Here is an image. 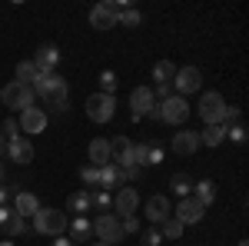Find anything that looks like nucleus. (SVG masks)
I'll use <instances>...</instances> for the list:
<instances>
[{
    "instance_id": "obj_19",
    "label": "nucleus",
    "mask_w": 249,
    "mask_h": 246,
    "mask_svg": "<svg viewBox=\"0 0 249 246\" xmlns=\"http://www.w3.org/2000/svg\"><path fill=\"white\" fill-rule=\"evenodd\" d=\"M70 229V240L73 243H87V240H93V223H90V216H73V223H67Z\"/></svg>"
},
{
    "instance_id": "obj_27",
    "label": "nucleus",
    "mask_w": 249,
    "mask_h": 246,
    "mask_svg": "<svg viewBox=\"0 0 249 246\" xmlns=\"http://www.w3.org/2000/svg\"><path fill=\"white\" fill-rule=\"evenodd\" d=\"M110 213L113 209V193H107V189H90V213Z\"/></svg>"
},
{
    "instance_id": "obj_36",
    "label": "nucleus",
    "mask_w": 249,
    "mask_h": 246,
    "mask_svg": "<svg viewBox=\"0 0 249 246\" xmlns=\"http://www.w3.org/2000/svg\"><path fill=\"white\" fill-rule=\"evenodd\" d=\"M133 163L136 167H150V143H133Z\"/></svg>"
},
{
    "instance_id": "obj_51",
    "label": "nucleus",
    "mask_w": 249,
    "mask_h": 246,
    "mask_svg": "<svg viewBox=\"0 0 249 246\" xmlns=\"http://www.w3.org/2000/svg\"><path fill=\"white\" fill-rule=\"evenodd\" d=\"M239 246H249V243H246V240H239Z\"/></svg>"
},
{
    "instance_id": "obj_17",
    "label": "nucleus",
    "mask_w": 249,
    "mask_h": 246,
    "mask_svg": "<svg viewBox=\"0 0 249 246\" xmlns=\"http://www.w3.org/2000/svg\"><path fill=\"white\" fill-rule=\"evenodd\" d=\"M153 107H156L153 90H150V87H133V94H130V110H133L136 120H143Z\"/></svg>"
},
{
    "instance_id": "obj_50",
    "label": "nucleus",
    "mask_w": 249,
    "mask_h": 246,
    "mask_svg": "<svg viewBox=\"0 0 249 246\" xmlns=\"http://www.w3.org/2000/svg\"><path fill=\"white\" fill-rule=\"evenodd\" d=\"M3 143H7V140H3V136H0V153H3Z\"/></svg>"
},
{
    "instance_id": "obj_46",
    "label": "nucleus",
    "mask_w": 249,
    "mask_h": 246,
    "mask_svg": "<svg viewBox=\"0 0 249 246\" xmlns=\"http://www.w3.org/2000/svg\"><path fill=\"white\" fill-rule=\"evenodd\" d=\"M146 116H150L153 123H160V103H156V107H153V110H150V114H146Z\"/></svg>"
},
{
    "instance_id": "obj_6",
    "label": "nucleus",
    "mask_w": 249,
    "mask_h": 246,
    "mask_svg": "<svg viewBox=\"0 0 249 246\" xmlns=\"http://www.w3.org/2000/svg\"><path fill=\"white\" fill-rule=\"evenodd\" d=\"M199 90H203V70H199V67H176L173 94L186 100L190 94H199Z\"/></svg>"
},
{
    "instance_id": "obj_43",
    "label": "nucleus",
    "mask_w": 249,
    "mask_h": 246,
    "mask_svg": "<svg viewBox=\"0 0 249 246\" xmlns=\"http://www.w3.org/2000/svg\"><path fill=\"white\" fill-rule=\"evenodd\" d=\"M10 200H14V193H10V189H7L3 183H0V207H7Z\"/></svg>"
},
{
    "instance_id": "obj_12",
    "label": "nucleus",
    "mask_w": 249,
    "mask_h": 246,
    "mask_svg": "<svg viewBox=\"0 0 249 246\" xmlns=\"http://www.w3.org/2000/svg\"><path fill=\"white\" fill-rule=\"evenodd\" d=\"M110 163H116L120 170L123 167H133V143H130V136H113L110 140Z\"/></svg>"
},
{
    "instance_id": "obj_22",
    "label": "nucleus",
    "mask_w": 249,
    "mask_h": 246,
    "mask_svg": "<svg viewBox=\"0 0 249 246\" xmlns=\"http://www.w3.org/2000/svg\"><path fill=\"white\" fill-rule=\"evenodd\" d=\"M87 153H90V163L93 167H107L110 163V140H90V147H87Z\"/></svg>"
},
{
    "instance_id": "obj_20",
    "label": "nucleus",
    "mask_w": 249,
    "mask_h": 246,
    "mask_svg": "<svg viewBox=\"0 0 249 246\" xmlns=\"http://www.w3.org/2000/svg\"><path fill=\"white\" fill-rule=\"evenodd\" d=\"M123 187V170L116 167V163H107V167H100V189H107V193H113V189Z\"/></svg>"
},
{
    "instance_id": "obj_41",
    "label": "nucleus",
    "mask_w": 249,
    "mask_h": 246,
    "mask_svg": "<svg viewBox=\"0 0 249 246\" xmlns=\"http://www.w3.org/2000/svg\"><path fill=\"white\" fill-rule=\"evenodd\" d=\"M163 156H166V150H163L160 143H150V167H160V163H163Z\"/></svg>"
},
{
    "instance_id": "obj_30",
    "label": "nucleus",
    "mask_w": 249,
    "mask_h": 246,
    "mask_svg": "<svg viewBox=\"0 0 249 246\" xmlns=\"http://www.w3.org/2000/svg\"><path fill=\"white\" fill-rule=\"evenodd\" d=\"M170 189L183 200V196H190L193 193V180L186 176V173H173V180H170Z\"/></svg>"
},
{
    "instance_id": "obj_35",
    "label": "nucleus",
    "mask_w": 249,
    "mask_h": 246,
    "mask_svg": "<svg viewBox=\"0 0 249 246\" xmlns=\"http://www.w3.org/2000/svg\"><path fill=\"white\" fill-rule=\"evenodd\" d=\"M226 140H232V143H246V127L243 123H226Z\"/></svg>"
},
{
    "instance_id": "obj_37",
    "label": "nucleus",
    "mask_w": 249,
    "mask_h": 246,
    "mask_svg": "<svg viewBox=\"0 0 249 246\" xmlns=\"http://www.w3.org/2000/svg\"><path fill=\"white\" fill-rule=\"evenodd\" d=\"M120 227H123V236H126V233H136V229H140V216H120Z\"/></svg>"
},
{
    "instance_id": "obj_38",
    "label": "nucleus",
    "mask_w": 249,
    "mask_h": 246,
    "mask_svg": "<svg viewBox=\"0 0 249 246\" xmlns=\"http://www.w3.org/2000/svg\"><path fill=\"white\" fill-rule=\"evenodd\" d=\"M136 180H143V167H123V183H136Z\"/></svg>"
},
{
    "instance_id": "obj_11",
    "label": "nucleus",
    "mask_w": 249,
    "mask_h": 246,
    "mask_svg": "<svg viewBox=\"0 0 249 246\" xmlns=\"http://www.w3.org/2000/svg\"><path fill=\"white\" fill-rule=\"evenodd\" d=\"M47 123H50V116L43 114V107H30V110L20 114V133H27V140L37 136V133H43Z\"/></svg>"
},
{
    "instance_id": "obj_5",
    "label": "nucleus",
    "mask_w": 249,
    "mask_h": 246,
    "mask_svg": "<svg viewBox=\"0 0 249 246\" xmlns=\"http://www.w3.org/2000/svg\"><path fill=\"white\" fill-rule=\"evenodd\" d=\"M0 103L7 107V110H30L34 103H37V96H34V90L30 87H23V83H17V80H10L3 90H0Z\"/></svg>"
},
{
    "instance_id": "obj_24",
    "label": "nucleus",
    "mask_w": 249,
    "mask_h": 246,
    "mask_svg": "<svg viewBox=\"0 0 249 246\" xmlns=\"http://www.w3.org/2000/svg\"><path fill=\"white\" fill-rule=\"evenodd\" d=\"M193 196L210 209L213 203H216V183H213V180H199V183H193Z\"/></svg>"
},
{
    "instance_id": "obj_47",
    "label": "nucleus",
    "mask_w": 249,
    "mask_h": 246,
    "mask_svg": "<svg viewBox=\"0 0 249 246\" xmlns=\"http://www.w3.org/2000/svg\"><path fill=\"white\" fill-rule=\"evenodd\" d=\"M0 246H17L14 240H7V236H0Z\"/></svg>"
},
{
    "instance_id": "obj_14",
    "label": "nucleus",
    "mask_w": 249,
    "mask_h": 246,
    "mask_svg": "<svg viewBox=\"0 0 249 246\" xmlns=\"http://www.w3.org/2000/svg\"><path fill=\"white\" fill-rule=\"evenodd\" d=\"M3 153H7L14 163L23 167V163H30V160H34V143H30L27 136H14V140H7V143H3Z\"/></svg>"
},
{
    "instance_id": "obj_16",
    "label": "nucleus",
    "mask_w": 249,
    "mask_h": 246,
    "mask_svg": "<svg viewBox=\"0 0 249 246\" xmlns=\"http://www.w3.org/2000/svg\"><path fill=\"white\" fill-rule=\"evenodd\" d=\"M60 50L53 47V43H43L37 50V57H34V67H37V74H57V67H60Z\"/></svg>"
},
{
    "instance_id": "obj_23",
    "label": "nucleus",
    "mask_w": 249,
    "mask_h": 246,
    "mask_svg": "<svg viewBox=\"0 0 249 246\" xmlns=\"http://www.w3.org/2000/svg\"><path fill=\"white\" fill-rule=\"evenodd\" d=\"M223 143H226V123H219V127H203L199 147H223Z\"/></svg>"
},
{
    "instance_id": "obj_3",
    "label": "nucleus",
    "mask_w": 249,
    "mask_h": 246,
    "mask_svg": "<svg viewBox=\"0 0 249 246\" xmlns=\"http://www.w3.org/2000/svg\"><path fill=\"white\" fill-rule=\"evenodd\" d=\"M126 7H133V3L130 0H103V3H96L93 10H90V27H96V30H113L120 10H126Z\"/></svg>"
},
{
    "instance_id": "obj_7",
    "label": "nucleus",
    "mask_w": 249,
    "mask_h": 246,
    "mask_svg": "<svg viewBox=\"0 0 249 246\" xmlns=\"http://www.w3.org/2000/svg\"><path fill=\"white\" fill-rule=\"evenodd\" d=\"M90 223H93V236L100 240V243L116 246L120 240H123V227H120V216H116V213H100L96 220H90Z\"/></svg>"
},
{
    "instance_id": "obj_39",
    "label": "nucleus",
    "mask_w": 249,
    "mask_h": 246,
    "mask_svg": "<svg viewBox=\"0 0 249 246\" xmlns=\"http://www.w3.org/2000/svg\"><path fill=\"white\" fill-rule=\"evenodd\" d=\"M140 243H143V246H160V243H163V233H160V229H146Z\"/></svg>"
},
{
    "instance_id": "obj_31",
    "label": "nucleus",
    "mask_w": 249,
    "mask_h": 246,
    "mask_svg": "<svg viewBox=\"0 0 249 246\" xmlns=\"http://www.w3.org/2000/svg\"><path fill=\"white\" fill-rule=\"evenodd\" d=\"M143 23V14L136 10V7H126V10H120V17H116V27H126V30H133Z\"/></svg>"
},
{
    "instance_id": "obj_40",
    "label": "nucleus",
    "mask_w": 249,
    "mask_h": 246,
    "mask_svg": "<svg viewBox=\"0 0 249 246\" xmlns=\"http://www.w3.org/2000/svg\"><path fill=\"white\" fill-rule=\"evenodd\" d=\"M173 96V87L170 83H156V90H153V100L156 103H163V100H170Z\"/></svg>"
},
{
    "instance_id": "obj_9",
    "label": "nucleus",
    "mask_w": 249,
    "mask_h": 246,
    "mask_svg": "<svg viewBox=\"0 0 249 246\" xmlns=\"http://www.w3.org/2000/svg\"><path fill=\"white\" fill-rule=\"evenodd\" d=\"M116 114V96H107V94H90L87 96V116L93 123H110Z\"/></svg>"
},
{
    "instance_id": "obj_4",
    "label": "nucleus",
    "mask_w": 249,
    "mask_h": 246,
    "mask_svg": "<svg viewBox=\"0 0 249 246\" xmlns=\"http://www.w3.org/2000/svg\"><path fill=\"white\" fill-rule=\"evenodd\" d=\"M226 100H223V94H216V90H206L203 94V100H199V116H203V123L206 127H219V123H226Z\"/></svg>"
},
{
    "instance_id": "obj_48",
    "label": "nucleus",
    "mask_w": 249,
    "mask_h": 246,
    "mask_svg": "<svg viewBox=\"0 0 249 246\" xmlns=\"http://www.w3.org/2000/svg\"><path fill=\"white\" fill-rule=\"evenodd\" d=\"M3 176H7V170H3V163H0V183H3Z\"/></svg>"
},
{
    "instance_id": "obj_21",
    "label": "nucleus",
    "mask_w": 249,
    "mask_h": 246,
    "mask_svg": "<svg viewBox=\"0 0 249 246\" xmlns=\"http://www.w3.org/2000/svg\"><path fill=\"white\" fill-rule=\"evenodd\" d=\"M10 207H14V213H17V216H23V220H27V216H34V213L40 209V200L34 196V193H17Z\"/></svg>"
},
{
    "instance_id": "obj_8",
    "label": "nucleus",
    "mask_w": 249,
    "mask_h": 246,
    "mask_svg": "<svg viewBox=\"0 0 249 246\" xmlns=\"http://www.w3.org/2000/svg\"><path fill=\"white\" fill-rule=\"evenodd\" d=\"M190 100H183V96L173 94L170 100H163L160 103V123H170V127H183L186 120H190Z\"/></svg>"
},
{
    "instance_id": "obj_1",
    "label": "nucleus",
    "mask_w": 249,
    "mask_h": 246,
    "mask_svg": "<svg viewBox=\"0 0 249 246\" xmlns=\"http://www.w3.org/2000/svg\"><path fill=\"white\" fill-rule=\"evenodd\" d=\"M30 90L34 96H40L43 103H50L57 114L67 110V100H70V87H67V80L60 74H37V80L30 83Z\"/></svg>"
},
{
    "instance_id": "obj_26",
    "label": "nucleus",
    "mask_w": 249,
    "mask_h": 246,
    "mask_svg": "<svg viewBox=\"0 0 249 246\" xmlns=\"http://www.w3.org/2000/svg\"><path fill=\"white\" fill-rule=\"evenodd\" d=\"M23 233H30V227H27V220H23V216H17V213H14V216L0 227V236H7V240H17V236H23Z\"/></svg>"
},
{
    "instance_id": "obj_2",
    "label": "nucleus",
    "mask_w": 249,
    "mask_h": 246,
    "mask_svg": "<svg viewBox=\"0 0 249 246\" xmlns=\"http://www.w3.org/2000/svg\"><path fill=\"white\" fill-rule=\"evenodd\" d=\"M30 220H34L30 229L40 233V236H63V233H67V223H70L67 213H63V209H53V207H40Z\"/></svg>"
},
{
    "instance_id": "obj_45",
    "label": "nucleus",
    "mask_w": 249,
    "mask_h": 246,
    "mask_svg": "<svg viewBox=\"0 0 249 246\" xmlns=\"http://www.w3.org/2000/svg\"><path fill=\"white\" fill-rule=\"evenodd\" d=\"M10 216H14V207H10V203H7V207H0V227H3Z\"/></svg>"
},
{
    "instance_id": "obj_49",
    "label": "nucleus",
    "mask_w": 249,
    "mask_h": 246,
    "mask_svg": "<svg viewBox=\"0 0 249 246\" xmlns=\"http://www.w3.org/2000/svg\"><path fill=\"white\" fill-rule=\"evenodd\" d=\"M90 246H110V243H100V240H96V243H90Z\"/></svg>"
},
{
    "instance_id": "obj_34",
    "label": "nucleus",
    "mask_w": 249,
    "mask_h": 246,
    "mask_svg": "<svg viewBox=\"0 0 249 246\" xmlns=\"http://www.w3.org/2000/svg\"><path fill=\"white\" fill-rule=\"evenodd\" d=\"M96 83H100V90H96V94L113 96V90H116V83H120V80H116V74H113V70H103V74L96 76Z\"/></svg>"
},
{
    "instance_id": "obj_18",
    "label": "nucleus",
    "mask_w": 249,
    "mask_h": 246,
    "mask_svg": "<svg viewBox=\"0 0 249 246\" xmlns=\"http://www.w3.org/2000/svg\"><path fill=\"white\" fill-rule=\"evenodd\" d=\"M170 147L179 153V156H193V153L199 150V133H196V130H179V133H173Z\"/></svg>"
},
{
    "instance_id": "obj_25",
    "label": "nucleus",
    "mask_w": 249,
    "mask_h": 246,
    "mask_svg": "<svg viewBox=\"0 0 249 246\" xmlns=\"http://www.w3.org/2000/svg\"><path fill=\"white\" fill-rule=\"evenodd\" d=\"M67 209L77 213V216H87V213H90V189H77V193H70Z\"/></svg>"
},
{
    "instance_id": "obj_10",
    "label": "nucleus",
    "mask_w": 249,
    "mask_h": 246,
    "mask_svg": "<svg viewBox=\"0 0 249 246\" xmlns=\"http://www.w3.org/2000/svg\"><path fill=\"white\" fill-rule=\"evenodd\" d=\"M173 216H176L183 227H193V223H199V220L206 216V207H203V203L190 193V196H183V200L176 203V213H173Z\"/></svg>"
},
{
    "instance_id": "obj_42",
    "label": "nucleus",
    "mask_w": 249,
    "mask_h": 246,
    "mask_svg": "<svg viewBox=\"0 0 249 246\" xmlns=\"http://www.w3.org/2000/svg\"><path fill=\"white\" fill-rule=\"evenodd\" d=\"M0 136H7V140L20 136V123H17V120H3V133H0Z\"/></svg>"
},
{
    "instance_id": "obj_28",
    "label": "nucleus",
    "mask_w": 249,
    "mask_h": 246,
    "mask_svg": "<svg viewBox=\"0 0 249 246\" xmlns=\"http://www.w3.org/2000/svg\"><path fill=\"white\" fill-rule=\"evenodd\" d=\"M14 80L23 83V87H30V83L37 80V67H34V60H20L17 67H14Z\"/></svg>"
},
{
    "instance_id": "obj_29",
    "label": "nucleus",
    "mask_w": 249,
    "mask_h": 246,
    "mask_svg": "<svg viewBox=\"0 0 249 246\" xmlns=\"http://www.w3.org/2000/svg\"><path fill=\"white\" fill-rule=\"evenodd\" d=\"M173 76H176V63H173V60H160V63L153 67V80L156 83H170L173 87Z\"/></svg>"
},
{
    "instance_id": "obj_33",
    "label": "nucleus",
    "mask_w": 249,
    "mask_h": 246,
    "mask_svg": "<svg viewBox=\"0 0 249 246\" xmlns=\"http://www.w3.org/2000/svg\"><path fill=\"white\" fill-rule=\"evenodd\" d=\"M80 183L87 189L100 187V167H93V163H87V167H80Z\"/></svg>"
},
{
    "instance_id": "obj_44",
    "label": "nucleus",
    "mask_w": 249,
    "mask_h": 246,
    "mask_svg": "<svg viewBox=\"0 0 249 246\" xmlns=\"http://www.w3.org/2000/svg\"><path fill=\"white\" fill-rule=\"evenodd\" d=\"M50 246H77V243H73V240L63 233V236H53V243H50Z\"/></svg>"
},
{
    "instance_id": "obj_13",
    "label": "nucleus",
    "mask_w": 249,
    "mask_h": 246,
    "mask_svg": "<svg viewBox=\"0 0 249 246\" xmlns=\"http://www.w3.org/2000/svg\"><path fill=\"white\" fill-rule=\"evenodd\" d=\"M113 209H116V216H133L140 209V193L133 187H120L113 193Z\"/></svg>"
},
{
    "instance_id": "obj_32",
    "label": "nucleus",
    "mask_w": 249,
    "mask_h": 246,
    "mask_svg": "<svg viewBox=\"0 0 249 246\" xmlns=\"http://www.w3.org/2000/svg\"><path fill=\"white\" fill-rule=\"evenodd\" d=\"M183 223H179V220H176V216H170V220H163V223H160V233H163V240H179V236H183Z\"/></svg>"
},
{
    "instance_id": "obj_15",
    "label": "nucleus",
    "mask_w": 249,
    "mask_h": 246,
    "mask_svg": "<svg viewBox=\"0 0 249 246\" xmlns=\"http://www.w3.org/2000/svg\"><path fill=\"white\" fill-rule=\"evenodd\" d=\"M150 223H163V220H170L173 216V207H170V196H163V193H156V196H150L146 200V213H143Z\"/></svg>"
}]
</instances>
